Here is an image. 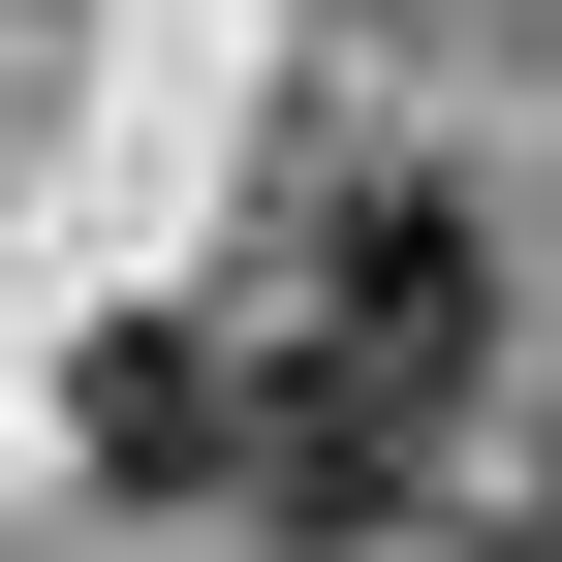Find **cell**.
I'll list each match as a JSON object with an SVG mask.
<instances>
[{
    "mask_svg": "<svg viewBox=\"0 0 562 562\" xmlns=\"http://www.w3.org/2000/svg\"><path fill=\"white\" fill-rule=\"evenodd\" d=\"M469 375H501V250H469L438 188H344V220H313V313L250 344V469H220V531H281V562L406 531Z\"/></svg>",
    "mask_w": 562,
    "mask_h": 562,
    "instance_id": "6da1fadb",
    "label": "cell"
},
{
    "mask_svg": "<svg viewBox=\"0 0 562 562\" xmlns=\"http://www.w3.org/2000/svg\"><path fill=\"white\" fill-rule=\"evenodd\" d=\"M501 562H562V501H531V531H501Z\"/></svg>",
    "mask_w": 562,
    "mask_h": 562,
    "instance_id": "7a4b0ae2",
    "label": "cell"
}]
</instances>
